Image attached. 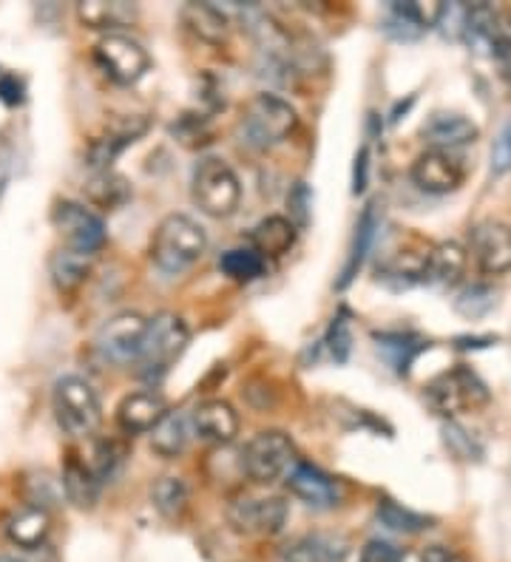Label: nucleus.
Instances as JSON below:
<instances>
[{
    "label": "nucleus",
    "mask_w": 511,
    "mask_h": 562,
    "mask_svg": "<svg viewBox=\"0 0 511 562\" xmlns=\"http://www.w3.org/2000/svg\"><path fill=\"white\" fill-rule=\"evenodd\" d=\"M208 250V234L199 222L185 213H170L151 236V261L165 276H179L191 270Z\"/></svg>",
    "instance_id": "1"
},
{
    "label": "nucleus",
    "mask_w": 511,
    "mask_h": 562,
    "mask_svg": "<svg viewBox=\"0 0 511 562\" xmlns=\"http://www.w3.org/2000/svg\"><path fill=\"white\" fill-rule=\"evenodd\" d=\"M296 125L299 117L287 100L276 94H256L238 114L236 137L251 151H270L293 134Z\"/></svg>",
    "instance_id": "2"
},
{
    "label": "nucleus",
    "mask_w": 511,
    "mask_h": 562,
    "mask_svg": "<svg viewBox=\"0 0 511 562\" xmlns=\"http://www.w3.org/2000/svg\"><path fill=\"white\" fill-rule=\"evenodd\" d=\"M191 196L199 211L211 220H227L238 211L242 182L225 159L208 157L193 168Z\"/></svg>",
    "instance_id": "3"
},
{
    "label": "nucleus",
    "mask_w": 511,
    "mask_h": 562,
    "mask_svg": "<svg viewBox=\"0 0 511 562\" xmlns=\"http://www.w3.org/2000/svg\"><path fill=\"white\" fill-rule=\"evenodd\" d=\"M191 341V329L185 324L182 316L177 313H157L148 318V329H145L143 352L136 358L140 375L159 378L182 358Z\"/></svg>",
    "instance_id": "4"
},
{
    "label": "nucleus",
    "mask_w": 511,
    "mask_h": 562,
    "mask_svg": "<svg viewBox=\"0 0 511 562\" xmlns=\"http://www.w3.org/2000/svg\"><path fill=\"white\" fill-rule=\"evenodd\" d=\"M55 418L60 429L71 438H86L97 432V426L102 420V406L97 398L95 386L80 375H66L55 384Z\"/></svg>",
    "instance_id": "5"
},
{
    "label": "nucleus",
    "mask_w": 511,
    "mask_h": 562,
    "mask_svg": "<svg viewBox=\"0 0 511 562\" xmlns=\"http://www.w3.org/2000/svg\"><path fill=\"white\" fill-rule=\"evenodd\" d=\"M296 446L290 435L281 429H267V432L253 435L242 449V469L253 483L270 486L281 481L296 467Z\"/></svg>",
    "instance_id": "6"
},
{
    "label": "nucleus",
    "mask_w": 511,
    "mask_h": 562,
    "mask_svg": "<svg viewBox=\"0 0 511 562\" xmlns=\"http://www.w3.org/2000/svg\"><path fill=\"white\" fill-rule=\"evenodd\" d=\"M287 515V501L276 494H238L227 503V522L245 537H276L285 528Z\"/></svg>",
    "instance_id": "7"
},
{
    "label": "nucleus",
    "mask_w": 511,
    "mask_h": 562,
    "mask_svg": "<svg viewBox=\"0 0 511 562\" xmlns=\"http://www.w3.org/2000/svg\"><path fill=\"white\" fill-rule=\"evenodd\" d=\"M489 401V390L469 367H457L452 372H443L435 381H430L426 386V404L443 415V418H452L457 412L464 409H477Z\"/></svg>",
    "instance_id": "8"
},
{
    "label": "nucleus",
    "mask_w": 511,
    "mask_h": 562,
    "mask_svg": "<svg viewBox=\"0 0 511 562\" xmlns=\"http://www.w3.org/2000/svg\"><path fill=\"white\" fill-rule=\"evenodd\" d=\"M95 60L102 75L116 86H134V82L143 80L151 66V57L143 43H136L129 35H120V32L105 35L97 43Z\"/></svg>",
    "instance_id": "9"
},
{
    "label": "nucleus",
    "mask_w": 511,
    "mask_h": 562,
    "mask_svg": "<svg viewBox=\"0 0 511 562\" xmlns=\"http://www.w3.org/2000/svg\"><path fill=\"white\" fill-rule=\"evenodd\" d=\"M145 329H148V318H143L140 313H120V316L102 324L100 333H97V352L105 361L120 363V367L136 363L140 352H143Z\"/></svg>",
    "instance_id": "10"
},
{
    "label": "nucleus",
    "mask_w": 511,
    "mask_h": 562,
    "mask_svg": "<svg viewBox=\"0 0 511 562\" xmlns=\"http://www.w3.org/2000/svg\"><path fill=\"white\" fill-rule=\"evenodd\" d=\"M52 222L71 250L97 256L105 245V225L91 207L80 205V202H57V207L52 211Z\"/></svg>",
    "instance_id": "11"
},
{
    "label": "nucleus",
    "mask_w": 511,
    "mask_h": 562,
    "mask_svg": "<svg viewBox=\"0 0 511 562\" xmlns=\"http://www.w3.org/2000/svg\"><path fill=\"white\" fill-rule=\"evenodd\" d=\"M148 131V120L145 117H116L105 125L102 134H97L89 143V151H86V162L95 173L111 171V162H114L120 154L134 145L136 139L143 137Z\"/></svg>",
    "instance_id": "12"
},
{
    "label": "nucleus",
    "mask_w": 511,
    "mask_h": 562,
    "mask_svg": "<svg viewBox=\"0 0 511 562\" xmlns=\"http://www.w3.org/2000/svg\"><path fill=\"white\" fill-rule=\"evenodd\" d=\"M471 256L486 276H503L511 270V227L506 222L486 220L471 227Z\"/></svg>",
    "instance_id": "13"
},
{
    "label": "nucleus",
    "mask_w": 511,
    "mask_h": 562,
    "mask_svg": "<svg viewBox=\"0 0 511 562\" xmlns=\"http://www.w3.org/2000/svg\"><path fill=\"white\" fill-rule=\"evenodd\" d=\"M287 488L293 497H299L304 506L319 508V512H327L335 508L344 501V488L335 477H330L327 472H321L313 463H304V460H296V467L287 474Z\"/></svg>",
    "instance_id": "14"
},
{
    "label": "nucleus",
    "mask_w": 511,
    "mask_h": 562,
    "mask_svg": "<svg viewBox=\"0 0 511 562\" xmlns=\"http://www.w3.org/2000/svg\"><path fill=\"white\" fill-rule=\"evenodd\" d=\"M412 182L426 193H452L464 182V165L452 151H423L412 162Z\"/></svg>",
    "instance_id": "15"
},
{
    "label": "nucleus",
    "mask_w": 511,
    "mask_h": 562,
    "mask_svg": "<svg viewBox=\"0 0 511 562\" xmlns=\"http://www.w3.org/2000/svg\"><path fill=\"white\" fill-rule=\"evenodd\" d=\"M349 554V540L344 535H330V531H313V535H299L281 542V562H344Z\"/></svg>",
    "instance_id": "16"
},
{
    "label": "nucleus",
    "mask_w": 511,
    "mask_h": 562,
    "mask_svg": "<svg viewBox=\"0 0 511 562\" xmlns=\"http://www.w3.org/2000/svg\"><path fill=\"white\" fill-rule=\"evenodd\" d=\"M165 415H168V401L154 390L131 392L116 406V424H120L125 435L151 432Z\"/></svg>",
    "instance_id": "17"
},
{
    "label": "nucleus",
    "mask_w": 511,
    "mask_h": 562,
    "mask_svg": "<svg viewBox=\"0 0 511 562\" xmlns=\"http://www.w3.org/2000/svg\"><path fill=\"white\" fill-rule=\"evenodd\" d=\"M9 542L23 551H41L46 549V540L52 535V515L46 508L37 506H23L14 508L12 515L3 522Z\"/></svg>",
    "instance_id": "18"
},
{
    "label": "nucleus",
    "mask_w": 511,
    "mask_h": 562,
    "mask_svg": "<svg viewBox=\"0 0 511 562\" xmlns=\"http://www.w3.org/2000/svg\"><path fill=\"white\" fill-rule=\"evenodd\" d=\"M480 137V128L464 114H452V111H437L423 125V139L435 148V151H452V148H464Z\"/></svg>",
    "instance_id": "19"
},
{
    "label": "nucleus",
    "mask_w": 511,
    "mask_h": 562,
    "mask_svg": "<svg viewBox=\"0 0 511 562\" xmlns=\"http://www.w3.org/2000/svg\"><path fill=\"white\" fill-rule=\"evenodd\" d=\"M193 432L208 443H231L238 435V415L227 401H204L191 415Z\"/></svg>",
    "instance_id": "20"
},
{
    "label": "nucleus",
    "mask_w": 511,
    "mask_h": 562,
    "mask_svg": "<svg viewBox=\"0 0 511 562\" xmlns=\"http://www.w3.org/2000/svg\"><path fill=\"white\" fill-rule=\"evenodd\" d=\"M466 265H469V254H466V247L460 241H437L430 254H426V259H423L421 279L430 281V284L449 288V284L460 281Z\"/></svg>",
    "instance_id": "21"
},
{
    "label": "nucleus",
    "mask_w": 511,
    "mask_h": 562,
    "mask_svg": "<svg viewBox=\"0 0 511 562\" xmlns=\"http://www.w3.org/2000/svg\"><path fill=\"white\" fill-rule=\"evenodd\" d=\"M296 225L287 216H267L259 225L251 231V247L262 259H279V256L290 254V247L296 245Z\"/></svg>",
    "instance_id": "22"
},
{
    "label": "nucleus",
    "mask_w": 511,
    "mask_h": 562,
    "mask_svg": "<svg viewBox=\"0 0 511 562\" xmlns=\"http://www.w3.org/2000/svg\"><path fill=\"white\" fill-rule=\"evenodd\" d=\"M77 18H80L82 26L114 35V29L131 26L140 18V9L134 3H125V0H114V3L89 0V3H77Z\"/></svg>",
    "instance_id": "23"
},
{
    "label": "nucleus",
    "mask_w": 511,
    "mask_h": 562,
    "mask_svg": "<svg viewBox=\"0 0 511 562\" xmlns=\"http://www.w3.org/2000/svg\"><path fill=\"white\" fill-rule=\"evenodd\" d=\"M97 256L80 254V250H71V247H57L52 259H48V273L60 293H75L82 281L89 279L91 268H95Z\"/></svg>",
    "instance_id": "24"
},
{
    "label": "nucleus",
    "mask_w": 511,
    "mask_h": 562,
    "mask_svg": "<svg viewBox=\"0 0 511 562\" xmlns=\"http://www.w3.org/2000/svg\"><path fill=\"white\" fill-rule=\"evenodd\" d=\"M182 21L199 41L211 43V46H222L231 37L227 14L222 9L211 7V3H188V7H182Z\"/></svg>",
    "instance_id": "25"
},
{
    "label": "nucleus",
    "mask_w": 511,
    "mask_h": 562,
    "mask_svg": "<svg viewBox=\"0 0 511 562\" xmlns=\"http://www.w3.org/2000/svg\"><path fill=\"white\" fill-rule=\"evenodd\" d=\"M500 35H503V26L498 23L495 9L486 7V3L469 7V12H466L464 37L475 52H480V55H491V52H495V43L500 41Z\"/></svg>",
    "instance_id": "26"
},
{
    "label": "nucleus",
    "mask_w": 511,
    "mask_h": 562,
    "mask_svg": "<svg viewBox=\"0 0 511 562\" xmlns=\"http://www.w3.org/2000/svg\"><path fill=\"white\" fill-rule=\"evenodd\" d=\"M375 231H378V211L375 205H367L362 213V220L355 225V236H353V247H349V256H347V265L341 270V279H338V288H349V281L358 276L362 270L364 259H367L369 247H373L375 239Z\"/></svg>",
    "instance_id": "27"
},
{
    "label": "nucleus",
    "mask_w": 511,
    "mask_h": 562,
    "mask_svg": "<svg viewBox=\"0 0 511 562\" xmlns=\"http://www.w3.org/2000/svg\"><path fill=\"white\" fill-rule=\"evenodd\" d=\"M188 446V415L185 412H170L151 429V449L159 458H177Z\"/></svg>",
    "instance_id": "28"
},
{
    "label": "nucleus",
    "mask_w": 511,
    "mask_h": 562,
    "mask_svg": "<svg viewBox=\"0 0 511 562\" xmlns=\"http://www.w3.org/2000/svg\"><path fill=\"white\" fill-rule=\"evenodd\" d=\"M86 193H89L91 205L100 207V211H120L131 200V186L123 173L100 171L91 177Z\"/></svg>",
    "instance_id": "29"
},
{
    "label": "nucleus",
    "mask_w": 511,
    "mask_h": 562,
    "mask_svg": "<svg viewBox=\"0 0 511 562\" xmlns=\"http://www.w3.org/2000/svg\"><path fill=\"white\" fill-rule=\"evenodd\" d=\"M63 494L68 497V503H75L77 508H91L100 497V483L95 481V474L86 469L80 458H68L66 469H63Z\"/></svg>",
    "instance_id": "30"
},
{
    "label": "nucleus",
    "mask_w": 511,
    "mask_h": 562,
    "mask_svg": "<svg viewBox=\"0 0 511 562\" xmlns=\"http://www.w3.org/2000/svg\"><path fill=\"white\" fill-rule=\"evenodd\" d=\"M426 14L421 12L418 3H389L387 21H384V32L396 41H418L426 32Z\"/></svg>",
    "instance_id": "31"
},
{
    "label": "nucleus",
    "mask_w": 511,
    "mask_h": 562,
    "mask_svg": "<svg viewBox=\"0 0 511 562\" xmlns=\"http://www.w3.org/2000/svg\"><path fill=\"white\" fill-rule=\"evenodd\" d=\"M188 501H191V494H188L182 477L168 474V477H159L151 486V503H154V508L165 520H182L185 512H188Z\"/></svg>",
    "instance_id": "32"
},
{
    "label": "nucleus",
    "mask_w": 511,
    "mask_h": 562,
    "mask_svg": "<svg viewBox=\"0 0 511 562\" xmlns=\"http://www.w3.org/2000/svg\"><path fill=\"white\" fill-rule=\"evenodd\" d=\"M375 517H378L381 526H387L389 531H398V535H421V531H426L432 526V517L418 515L412 508H403L401 503L387 501V497L378 501Z\"/></svg>",
    "instance_id": "33"
},
{
    "label": "nucleus",
    "mask_w": 511,
    "mask_h": 562,
    "mask_svg": "<svg viewBox=\"0 0 511 562\" xmlns=\"http://www.w3.org/2000/svg\"><path fill=\"white\" fill-rule=\"evenodd\" d=\"M219 270H222L227 279L238 281V284H247V281H256L265 276L267 261L262 259L253 247H233V250L222 254V259H219Z\"/></svg>",
    "instance_id": "34"
},
{
    "label": "nucleus",
    "mask_w": 511,
    "mask_h": 562,
    "mask_svg": "<svg viewBox=\"0 0 511 562\" xmlns=\"http://www.w3.org/2000/svg\"><path fill=\"white\" fill-rule=\"evenodd\" d=\"M80 460L86 463L91 474H95V481L105 483L114 477L116 467H120V460H123V449L114 443V440H91L89 449L80 454Z\"/></svg>",
    "instance_id": "35"
},
{
    "label": "nucleus",
    "mask_w": 511,
    "mask_h": 562,
    "mask_svg": "<svg viewBox=\"0 0 511 562\" xmlns=\"http://www.w3.org/2000/svg\"><path fill=\"white\" fill-rule=\"evenodd\" d=\"M375 341H378V350H384L392 358V363H396V370L401 375L409 372V363L415 361L418 352L423 347H430V344H423L421 338L409 336V333H384V336H375Z\"/></svg>",
    "instance_id": "36"
},
{
    "label": "nucleus",
    "mask_w": 511,
    "mask_h": 562,
    "mask_svg": "<svg viewBox=\"0 0 511 562\" xmlns=\"http://www.w3.org/2000/svg\"><path fill=\"white\" fill-rule=\"evenodd\" d=\"M498 304V293L489 284H469L464 293L455 299V310L466 318H484Z\"/></svg>",
    "instance_id": "37"
},
{
    "label": "nucleus",
    "mask_w": 511,
    "mask_h": 562,
    "mask_svg": "<svg viewBox=\"0 0 511 562\" xmlns=\"http://www.w3.org/2000/svg\"><path fill=\"white\" fill-rule=\"evenodd\" d=\"M26 497H29V506L46 508L63 497V483L55 481V477L46 472L32 474V477H26Z\"/></svg>",
    "instance_id": "38"
},
{
    "label": "nucleus",
    "mask_w": 511,
    "mask_h": 562,
    "mask_svg": "<svg viewBox=\"0 0 511 562\" xmlns=\"http://www.w3.org/2000/svg\"><path fill=\"white\" fill-rule=\"evenodd\" d=\"M466 12L469 7L464 3H441L435 9V26L443 37H464V26H466Z\"/></svg>",
    "instance_id": "39"
},
{
    "label": "nucleus",
    "mask_w": 511,
    "mask_h": 562,
    "mask_svg": "<svg viewBox=\"0 0 511 562\" xmlns=\"http://www.w3.org/2000/svg\"><path fill=\"white\" fill-rule=\"evenodd\" d=\"M327 347H330V356H333L338 363H344L349 358V350H353V333H349V318L344 310H341L338 316L333 318V324H330Z\"/></svg>",
    "instance_id": "40"
},
{
    "label": "nucleus",
    "mask_w": 511,
    "mask_h": 562,
    "mask_svg": "<svg viewBox=\"0 0 511 562\" xmlns=\"http://www.w3.org/2000/svg\"><path fill=\"white\" fill-rule=\"evenodd\" d=\"M310 205H313V193H310L307 182H296L293 191L287 193V207H290L287 220L293 222L296 231L310 225Z\"/></svg>",
    "instance_id": "41"
},
{
    "label": "nucleus",
    "mask_w": 511,
    "mask_h": 562,
    "mask_svg": "<svg viewBox=\"0 0 511 562\" xmlns=\"http://www.w3.org/2000/svg\"><path fill=\"white\" fill-rule=\"evenodd\" d=\"M443 440H446V446H449L457 458H464V460L480 458V446H477L475 440L469 438V432H466V429H460L457 424L443 426Z\"/></svg>",
    "instance_id": "42"
},
{
    "label": "nucleus",
    "mask_w": 511,
    "mask_h": 562,
    "mask_svg": "<svg viewBox=\"0 0 511 562\" xmlns=\"http://www.w3.org/2000/svg\"><path fill=\"white\" fill-rule=\"evenodd\" d=\"M511 171V120L500 128L491 148V177H506Z\"/></svg>",
    "instance_id": "43"
},
{
    "label": "nucleus",
    "mask_w": 511,
    "mask_h": 562,
    "mask_svg": "<svg viewBox=\"0 0 511 562\" xmlns=\"http://www.w3.org/2000/svg\"><path fill=\"white\" fill-rule=\"evenodd\" d=\"M403 554L398 546L387 540H369L362 549V562H401Z\"/></svg>",
    "instance_id": "44"
},
{
    "label": "nucleus",
    "mask_w": 511,
    "mask_h": 562,
    "mask_svg": "<svg viewBox=\"0 0 511 562\" xmlns=\"http://www.w3.org/2000/svg\"><path fill=\"white\" fill-rule=\"evenodd\" d=\"M491 57L498 60L500 66V77H503L506 82H511V32H506L500 35V41L495 43V52H491Z\"/></svg>",
    "instance_id": "45"
},
{
    "label": "nucleus",
    "mask_w": 511,
    "mask_h": 562,
    "mask_svg": "<svg viewBox=\"0 0 511 562\" xmlns=\"http://www.w3.org/2000/svg\"><path fill=\"white\" fill-rule=\"evenodd\" d=\"M367 168H369V151L362 148L355 157V173H353V193H364L367 188Z\"/></svg>",
    "instance_id": "46"
},
{
    "label": "nucleus",
    "mask_w": 511,
    "mask_h": 562,
    "mask_svg": "<svg viewBox=\"0 0 511 562\" xmlns=\"http://www.w3.org/2000/svg\"><path fill=\"white\" fill-rule=\"evenodd\" d=\"M423 562H466L464 557L455 554L452 549H443V546H430L423 551Z\"/></svg>",
    "instance_id": "47"
},
{
    "label": "nucleus",
    "mask_w": 511,
    "mask_h": 562,
    "mask_svg": "<svg viewBox=\"0 0 511 562\" xmlns=\"http://www.w3.org/2000/svg\"><path fill=\"white\" fill-rule=\"evenodd\" d=\"M0 562H23V560H18V557H9V554H0Z\"/></svg>",
    "instance_id": "48"
}]
</instances>
